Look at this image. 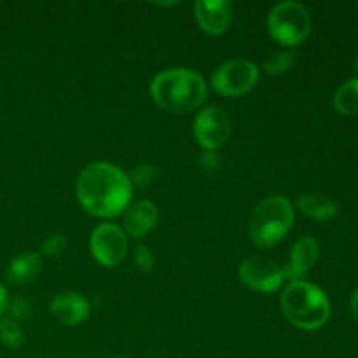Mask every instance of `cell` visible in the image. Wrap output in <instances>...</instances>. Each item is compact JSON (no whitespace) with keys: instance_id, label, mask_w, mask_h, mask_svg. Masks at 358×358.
Here are the masks:
<instances>
[{"instance_id":"6da1fadb","label":"cell","mask_w":358,"mask_h":358,"mask_svg":"<svg viewBox=\"0 0 358 358\" xmlns=\"http://www.w3.org/2000/svg\"><path fill=\"white\" fill-rule=\"evenodd\" d=\"M76 194L90 215L114 219L129 206L133 185L121 168L96 161L83 168L76 182Z\"/></svg>"},{"instance_id":"7a4b0ae2","label":"cell","mask_w":358,"mask_h":358,"mask_svg":"<svg viewBox=\"0 0 358 358\" xmlns=\"http://www.w3.org/2000/svg\"><path fill=\"white\" fill-rule=\"evenodd\" d=\"M150 96L156 105L171 114H187L205 103L208 87L205 79L191 69H168L150 83Z\"/></svg>"},{"instance_id":"3957f363","label":"cell","mask_w":358,"mask_h":358,"mask_svg":"<svg viewBox=\"0 0 358 358\" xmlns=\"http://www.w3.org/2000/svg\"><path fill=\"white\" fill-rule=\"evenodd\" d=\"M280 306L287 320L303 331L324 327L332 311L327 294L306 280L289 283L282 294Z\"/></svg>"},{"instance_id":"277c9868","label":"cell","mask_w":358,"mask_h":358,"mask_svg":"<svg viewBox=\"0 0 358 358\" xmlns=\"http://www.w3.org/2000/svg\"><path fill=\"white\" fill-rule=\"evenodd\" d=\"M294 205L285 196L273 194L255 205L248 217V238L257 248H271L287 236L294 224Z\"/></svg>"},{"instance_id":"5b68a950","label":"cell","mask_w":358,"mask_h":358,"mask_svg":"<svg viewBox=\"0 0 358 358\" xmlns=\"http://www.w3.org/2000/svg\"><path fill=\"white\" fill-rule=\"evenodd\" d=\"M311 27H313V21H311L310 10L303 3L294 2V0L276 3L268 14L269 35L273 41L287 48L303 44L311 34Z\"/></svg>"},{"instance_id":"8992f818","label":"cell","mask_w":358,"mask_h":358,"mask_svg":"<svg viewBox=\"0 0 358 358\" xmlns=\"http://www.w3.org/2000/svg\"><path fill=\"white\" fill-rule=\"evenodd\" d=\"M259 66L248 59H229L217 66L212 73V86L226 98H238L247 94L259 83Z\"/></svg>"},{"instance_id":"52a82bcc","label":"cell","mask_w":358,"mask_h":358,"mask_svg":"<svg viewBox=\"0 0 358 358\" xmlns=\"http://www.w3.org/2000/svg\"><path fill=\"white\" fill-rule=\"evenodd\" d=\"M231 131H233V124H231L229 115L217 105H208V107L201 108L192 124L194 138L208 152L226 145Z\"/></svg>"},{"instance_id":"ba28073f","label":"cell","mask_w":358,"mask_h":358,"mask_svg":"<svg viewBox=\"0 0 358 358\" xmlns=\"http://www.w3.org/2000/svg\"><path fill=\"white\" fill-rule=\"evenodd\" d=\"M91 255L103 268H115L128 252V238L117 224L103 222L93 229L90 236Z\"/></svg>"},{"instance_id":"9c48e42d","label":"cell","mask_w":358,"mask_h":358,"mask_svg":"<svg viewBox=\"0 0 358 358\" xmlns=\"http://www.w3.org/2000/svg\"><path fill=\"white\" fill-rule=\"evenodd\" d=\"M240 280L243 285L259 294L276 292L285 282L283 268L268 257H248L240 264Z\"/></svg>"},{"instance_id":"30bf717a","label":"cell","mask_w":358,"mask_h":358,"mask_svg":"<svg viewBox=\"0 0 358 358\" xmlns=\"http://www.w3.org/2000/svg\"><path fill=\"white\" fill-rule=\"evenodd\" d=\"M194 17L206 35H222L229 30L234 20V6L229 0H198L194 3Z\"/></svg>"},{"instance_id":"8fae6325","label":"cell","mask_w":358,"mask_h":358,"mask_svg":"<svg viewBox=\"0 0 358 358\" xmlns=\"http://www.w3.org/2000/svg\"><path fill=\"white\" fill-rule=\"evenodd\" d=\"M320 257V245L313 236H303L294 243L290 250V257L283 268L285 282H301L310 273V269L317 264Z\"/></svg>"},{"instance_id":"7c38bea8","label":"cell","mask_w":358,"mask_h":358,"mask_svg":"<svg viewBox=\"0 0 358 358\" xmlns=\"http://www.w3.org/2000/svg\"><path fill=\"white\" fill-rule=\"evenodd\" d=\"M51 317L55 318L58 324L66 325V327H73L79 325L90 317L91 306L84 296L77 292H62L51 301Z\"/></svg>"},{"instance_id":"4fadbf2b","label":"cell","mask_w":358,"mask_h":358,"mask_svg":"<svg viewBox=\"0 0 358 358\" xmlns=\"http://www.w3.org/2000/svg\"><path fill=\"white\" fill-rule=\"evenodd\" d=\"M159 210L149 199H140L124 212V233L131 238H143L156 227Z\"/></svg>"},{"instance_id":"5bb4252c","label":"cell","mask_w":358,"mask_h":358,"mask_svg":"<svg viewBox=\"0 0 358 358\" xmlns=\"http://www.w3.org/2000/svg\"><path fill=\"white\" fill-rule=\"evenodd\" d=\"M297 210L313 220H331L338 215V203L322 192H304L296 201Z\"/></svg>"},{"instance_id":"9a60e30c","label":"cell","mask_w":358,"mask_h":358,"mask_svg":"<svg viewBox=\"0 0 358 358\" xmlns=\"http://www.w3.org/2000/svg\"><path fill=\"white\" fill-rule=\"evenodd\" d=\"M41 255L34 254V252H27V254L17 255L9 262L6 269V278L13 285H27V283L34 282L41 275Z\"/></svg>"},{"instance_id":"2e32d148","label":"cell","mask_w":358,"mask_h":358,"mask_svg":"<svg viewBox=\"0 0 358 358\" xmlns=\"http://www.w3.org/2000/svg\"><path fill=\"white\" fill-rule=\"evenodd\" d=\"M334 107L339 114H358V77L345 80L334 93Z\"/></svg>"},{"instance_id":"e0dca14e","label":"cell","mask_w":358,"mask_h":358,"mask_svg":"<svg viewBox=\"0 0 358 358\" xmlns=\"http://www.w3.org/2000/svg\"><path fill=\"white\" fill-rule=\"evenodd\" d=\"M296 63V52L292 51H278L273 52L262 63V72L268 76H282L287 70H290Z\"/></svg>"},{"instance_id":"ac0fdd59","label":"cell","mask_w":358,"mask_h":358,"mask_svg":"<svg viewBox=\"0 0 358 358\" xmlns=\"http://www.w3.org/2000/svg\"><path fill=\"white\" fill-rule=\"evenodd\" d=\"M0 339L10 350H17L24 343V332L13 318H0Z\"/></svg>"},{"instance_id":"d6986e66","label":"cell","mask_w":358,"mask_h":358,"mask_svg":"<svg viewBox=\"0 0 358 358\" xmlns=\"http://www.w3.org/2000/svg\"><path fill=\"white\" fill-rule=\"evenodd\" d=\"M157 175H159L157 166L147 163V164H140V166L133 168V171L128 175V178H129V182H131L133 189L135 187L143 189V187H147V185L152 184V182L157 178Z\"/></svg>"},{"instance_id":"ffe728a7","label":"cell","mask_w":358,"mask_h":358,"mask_svg":"<svg viewBox=\"0 0 358 358\" xmlns=\"http://www.w3.org/2000/svg\"><path fill=\"white\" fill-rule=\"evenodd\" d=\"M133 261H135L136 268L142 269V271H150V269H154V264H156V259H154L152 250L143 247V245H140V247L135 248Z\"/></svg>"},{"instance_id":"44dd1931","label":"cell","mask_w":358,"mask_h":358,"mask_svg":"<svg viewBox=\"0 0 358 358\" xmlns=\"http://www.w3.org/2000/svg\"><path fill=\"white\" fill-rule=\"evenodd\" d=\"M66 247V236L62 233L49 234L42 243V254L44 255H58Z\"/></svg>"},{"instance_id":"7402d4cb","label":"cell","mask_w":358,"mask_h":358,"mask_svg":"<svg viewBox=\"0 0 358 358\" xmlns=\"http://www.w3.org/2000/svg\"><path fill=\"white\" fill-rule=\"evenodd\" d=\"M7 310H9L10 315H13V320H16V318H24L30 315V304H28L24 299H14L10 301Z\"/></svg>"},{"instance_id":"603a6c76","label":"cell","mask_w":358,"mask_h":358,"mask_svg":"<svg viewBox=\"0 0 358 358\" xmlns=\"http://www.w3.org/2000/svg\"><path fill=\"white\" fill-rule=\"evenodd\" d=\"M7 306H9V294H7L6 287L0 283V318L7 311Z\"/></svg>"},{"instance_id":"cb8c5ba5","label":"cell","mask_w":358,"mask_h":358,"mask_svg":"<svg viewBox=\"0 0 358 358\" xmlns=\"http://www.w3.org/2000/svg\"><path fill=\"white\" fill-rule=\"evenodd\" d=\"M350 311H352L353 318L358 322V289L352 294V299H350Z\"/></svg>"},{"instance_id":"d4e9b609","label":"cell","mask_w":358,"mask_h":358,"mask_svg":"<svg viewBox=\"0 0 358 358\" xmlns=\"http://www.w3.org/2000/svg\"><path fill=\"white\" fill-rule=\"evenodd\" d=\"M110 358H129V357H110Z\"/></svg>"},{"instance_id":"484cf974","label":"cell","mask_w":358,"mask_h":358,"mask_svg":"<svg viewBox=\"0 0 358 358\" xmlns=\"http://www.w3.org/2000/svg\"><path fill=\"white\" fill-rule=\"evenodd\" d=\"M357 69H358V56H357Z\"/></svg>"}]
</instances>
